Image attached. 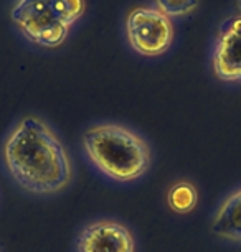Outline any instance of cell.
I'll list each match as a JSON object with an SVG mask.
<instances>
[{"mask_svg":"<svg viewBox=\"0 0 241 252\" xmlns=\"http://www.w3.org/2000/svg\"><path fill=\"white\" fill-rule=\"evenodd\" d=\"M0 158L12 182L23 191L51 196L73 180L71 157L43 119L25 116L2 142Z\"/></svg>","mask_w":241,"mask_h":252,"instance_id":"obj_1","label":"cell"},{"mask_svg":"<svg viewBox=\"0 0 241 252\" xmlns=\"http://www.w3.org/2000/svg\"><path fill=\"white\" fill-rule=\"evenodd\" d=\"M81 150L98 173L122 185L145 177L152 163L150 147L144 137L114 122L88 127L81 137Z\"/></svg>","mask_w":241,"mask_h":252,"instance_id":"obj_2","label":"cell"},{"mask_svg":"<svg viewBox=\"0 0 241 252\" xmlns=\"http://www.w3.org/2000/svg\"><path fill=\"white\" fill-rule=\"evenodd\" d=\"M84 0H17L10 20L28 43L55 50L84 15Z\"/></svg>","mask_w":241,"mask_h":252,"instance_id":"obj_3","label":"cell"},{"mask_svg":"<svg viewBox=\"0 0 241 252\" xmlns=\"http://www.w3.org/2000/svg\"><path fill=\"white\" fill-rule=\"evenodd\" d=\"M126 36L131 48L145 58L167 53L173 43V23L155 7H136L126 17Z\"/></svg>","mask_w":241,"mask_h":252,"instance_id":"obj_4","label":"cell"},{"mask_svg":"<svg viewBox=\"0 0 241 252\" xmlns=\"http://www.w3.org/2000/svg\"><path fill=\"white\" fill-rule=\"evenodd\" d=\"M76 252H136V237L116 220H96L81 227L74 239Z\"/></svg>","mask_w":241,"mask_h":252,"instance_id":"obj_5","label":"cell"},{"mask_svg":"<svg viewBox=\"0 0 241 252\" xmlns=\"http://www.w3.org/2000/svg\"><path fill=\"white\" fill-rule=\"evenodd\" d=\"M211 69L223 83H241V15L221 23L211 51Z\"/></svg>","mask_w":241,"mask_h":252,"instance_id":"obj_6","label":"cell"},{"mask_svg":"<svg viewBox=\"0 0 241 252\" xmlns=\"http://www.w3.org/2000/svg\"><path fill=\"white\" fill-rule=\"evenodd\" d=\"M210 231L226 242L241 244V187L226 194L211 215Z\"/></svg>","mask_w":241,"mask_h":252,"instance_id":"obj_7","label":"cell"},{"mask_svg":"<svg viewBox=\"0 0 241 252\" xmlns=\"http://www.w3.org/2000/svg\"><path fill=\"white\" fill-rule=\"evenodd\" d=\"M198 204V189L188 180H178L167 191V206L177 215H190Z\"/></svg>","mask_w":241,"mask_h":252,"instance_id":"obj_8","label":"cell"},{"mask_svg":"<svg viewBox=\"0 0 241 252\" xmlns=\"http://www.w3.org/2000/svg\"><path fill=\"white\" fill-rule=\"evenodd\" d=\"M154 3L159 12L172 20L190 15L193 10H197L200 0H154Z\"/></svg>","mask_w":241,"mask_h":252,"instance_id":"obj_9","label":"cell"},{"mask_svg":"<svg viewBox=\"0 0 241 252\" xmlns=\"http://www.w3.org/2000/svg\"><path fill=\"white\" fill-rule=\"evenodd\" d=\"M238 8H240V12H241V0H238Z\"/></svg>","mask_w":241,"mask_h":252,"instance_id":"obj_10","label":"cell"}]
</instances>
